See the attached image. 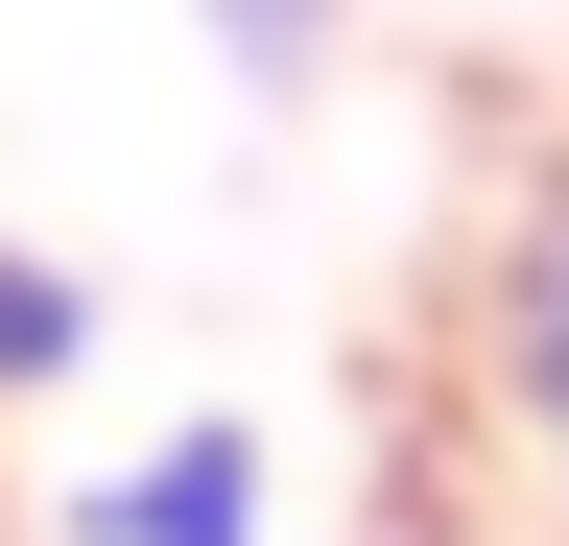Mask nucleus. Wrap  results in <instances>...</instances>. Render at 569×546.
<instances>
[{
  "label": "nucleus",
  "mask_w": 569,
  "mask_h": 546,
  "mask_svg": "<svg viewBox=\"0 0 569 546\" xmlns=\"http://www.w3.org/2000/svg\"><path fill=\"white\" fill-rule=\"evenodd\" d=\"M190 24H213V72H238V96H309L356 0H190Z\"/></svg>",
  "instance_id": "obj_4"
},
{
  "label": "nucleus",
  "mask_w": 569,
  "mask_h": 546,
  "mask_svg": "<svg viewBox=\"0 0 569 546\" xmlns=\"http://www.w3.org/2000/svg\"><path fill=\"white\" fill-rule=\"evenodd\" d=\"M71 357H96V286H71L48 238H0V404H48Z\"/></svg>",
  "instance_id": "obj_3"
},
{
  "label": "nucleus",
  "mask_w": 569,
  "mask_h": 546,
  "mask_svg": "<svg viewBox=\"0 0 569 546\" xmlns=\"http://www.w3.org/2000/svg\"><path fill=\"white\" fill-rule=\"evenodd\" d=\"M427 404H451V546H569V143H522L451 215V309H427Z\"/></svg>",
  "instance_id": "obj_1"
},
{
  "label": "nucleus",
  "mask_w": 569,
  "mask_h": 546,
  "mask_svg": "<svg viewBox=\"0 0 569 546\" xmlns=\"http://www.w3.org/2000/svg\"><path fill=\"white\" fill-rule=\"evenodd\" d=\"M71 546H284V451L238 428V404H190V428H142V451L96 475Z\"/></svg>",
  "instance_id": "obj_2"
}]
</instances>
